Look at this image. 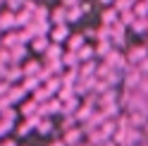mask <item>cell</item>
I'll use <instances>...</instances> for the list:
<instances>
[{"mask_svg":"<svg viewBox=\"0 0 148 146\" xmlns=\"http://www.w3.org/2000/svg\"><path fill=\"white\" fill-rule=\"evenodd\" d=\"M124 58H127V62H132V67H136L138 62H143V60L148 58V48H146L143 43H141V45H134V48L129 50Z\"/></svg>","mask_w":148,"mask_h":146,"instance_id":"cell-1","label":"cell"},{"mask_svg":"<svg viewBox=\"0 0 148 146\" xmlns=\"http://www.w3.org/2000/svg\"><path fill=\"white\" fill-rule=\"evenodd\" d=\"M84 129L81 127H74V129H69V132H64V146H81L84 144Z\"/></svg>","mask_w":148,"mask_h":146,"instance_id":"cell-2","label":"cell"},{"mask_svg":"<svg viewBox=\"0 0 148 146\" xmlns=\"http://www.w3.org/2000/svg\"><path fill=\"white\" fill-rule=\"evenodd\" d=\"M69 39V24H58V26H53L50 29V43H62V41H67Z\"/></svg>","mask_w":148,"mask_h":146,"instance_id":"cell-3","label":"cell"},{"mask_svg":"<svg viewBox=\"0 0 148 146\" xmlns=\"http://www.w3.org/2000/svg\"><path fill=\"white\" fill-rule=\"evenodd\" d=\"M12 29H17V14L14 12H0V31H5V34H10Z\"/></svg>","mask_w":148,"mask_h":146,"instance_id":"cell-4","label":"cell"},{"mask_svg":"<svg viewBox=\"0 0 148 146\" xmlns=\"http://www.w3.org/2000/svg\"><path fill=\"white\" fill-rule=\"evenodd\" d=\"M0 43H3V48H5V50H14V48H19V45H24L22 39H19V31H10V34H5L3 39H0Z\"/></svg>","mask_w":148,"mask_h":146,"instance_id":"cell-5","label":"cell"},{"mask_svg":"<svg viewBox=\"0 0 148 146\" xmlns=\"http://www.w3.org/2000/svg\"><path fill=\"white\" fill-rule=\"evenodd\" d=\"M100 19H103V26H115L119 22V12L115 10V7H108V10H103Z\"/></svg>","mask_w":148,"mask_h":146,"instance_id":"cell-6","label":"cell"},{"mask_svg":"<svg viewBox=\"0 0 148 146\" xmlns=\"http://www.w3.org/2000/svg\"><path fill=\"white\" fill-rule=\"evenodd\" d=\"M67 45H69V53H79V50L86 45L84 34H74V36H69V39H67Z\"/></svg>","mask_w":148,"mask_h":146,"instance_id":"cell-7","label":"cell"},{"mask_svg":"<svg viewBox=\"0 0 148 146\" xmlns=\"http://www.w3.org/2000/svg\"><path fill=\"white\" fill-rule=\"evenodd\" d=\"M50 48V39L48 36H36V39H31V50L34 53H45Z\"/></svg>","mask_w":148,"mask_h":146,"instance_id":"cell-8","label":"cell"},{"mask_svg":"<svg viewBox=\"0 0 148 146\" xmlns=\"http://www.w3.org/2000/svg\"><path fill=\"white\" fill-rule=\"evenodd\" d=\"M24 77H38L41 74V62L38 60H26V65L22 67Z\"/></svg>","mask_w":148,"mask_h":146,"instance_id":"cell-9","label":"cell"},{"mask_svg":"<svg viewBox=\"0 0 148 146\" xmlns=\"http://www.w3.org/2000/svg\"><path fill=\"white\" fill-rule=\"evenodd\" d=\"M62 67L79 70V55H77V53H64V55H62Z\"/></svg>","mask_w":148,"mask_h":146,"instance_id":"cell-10","label":"cell"},{"mask_svg":"<svg viewBox=\"0 0 148 146\" xmlns=\"http://www.w3.org/2000/svg\"><path fill=\"white\" fill-rule=\"evenodd\" d=\"M62 55H64V53H62V48H60L58 43H50V48L45 50V60H48V62H55V60H62Z\"/></svg>","mask_w":148,"mask_h":146,"instance_id":"cell-11","label":"cell"},{"mask_svg":"<svg viewBox=\"0 0 148 146\" xmlns=\"http://www.w3.org/2000/svg\"><path fill=\"white\" fill-rule=\"evenodd\" d=\"M134 17L136 19H148V3L146 0H136V5H134Z\"/></svg>","mask_w":148,"mask_h":146,"instance_id":"cell-12","label":"cell"},{"mask_svg":"<svg viewBox=\"0 0 148 146\" xmlns=\"http://www.w3.org/2000/svg\"><path fill=\"white\" fill-rule=\"evenodd\" d=\"M38 108H41V105H38V103H36L34 98H31L29 103L19 105V113H22V115H26V117H34V115H38Z\"/></svg>","mask_w":148,"mask_h":146,"instance_id":"cell-13","label":"cell"},{"mask_svg":"<svg viewBox=\"0 0 148 146\" xmlns=\"http://www.w3.org/2000/svg\"><path fill=\"white\" fill-rule=\"evenodd\" d=\"M96 43H98V45H96V55H98V58H108L110 53L115 50L110 41H96Z\"/></svg>","mask_w":148,"mask_h":146,"instance_id":"cell-14","label":"cell"},{"mask_svg":"<svg viewBox=\"0 0 148 146\" xmlns=\"http://www.w3.org/2000/svg\"><path fill=\"white\" fill-rule=\"evenodd\" d=\"M24 96H26V91H24L22 86H12L10 94H7L5 98H7V101H10V105H12V103H19V98H24Z\"/></svg>","mask_w":148,"mask_h":146,"instance_id":"cell-15","label":"cell"},{"mask_svg":"<svg viewBox=\"0 0 148 146\" xmlns=\"http://www.w3.org/2000/svg\"><path fill=\"white\" fill-rule=\"evenodd\" d=\"M53 22H55V26L58 24H67V7H55L53 10Z\"/></svg>","mask_w":148,"mask_h":146,"instance_id":"cell-16","label":"cell"},{"mask_svg":"<svg viewBox=\"0 0 148 146\" xmlns=\"http://www.w3.org/2000/svg\"><path fill=\"white\" fill-rule=\"evenodd\" d=\"M43 89L48 91V94H55V91L60 94V89H62V79H60V77H50L48 81H45V86H43Z\"/></svg>","mask_w":148,"mask_h":146,"instance_id":"cell-17","label":"cell"},{"mask_svg":"<svg viewBox=\"0 0 148 146\" xmlns=\"http://www.w3.org/2000/svg\"><path fill=\"white\" fill-rule=\"evenodd\" d=\"M77 55H79V62H88L91 58L96 55V48H93V45H88V43H86L84 48H81V50L77 53Z\"/></svg>","mask_w":148,"mask_h":146,"instance_id":"cell-18","label":"cell"},{"mask_svg":"<svg viewBox=\"0 0 148 146\" xmlns=\"http://www.w3.org/2000/svg\"><path fill=\"white\" fill-rule=\"evenodd\" d=\"M24 91H38L41 89V79L38 77H26L24 79V84H22Z\"/></svg>","mask_w":148,"mask_h":146,"instance_id":"cell-19","label":"cell"},{"mask_svg":"<svg viewBox=\"0 0 148 146\" xmlns=\"http://www.w3.org/2000/svg\"><path fill=\"white\" fill-rule=\"evenodd\" d=\"M129 29H132L134 34H138V36H141V34H148V19H134V24L129 26Z\"/></svg>","mask_w":148,"mask_h":146,"instance_id":"cell-20","label":"cell"},{"mask_svg":"<svg viewBox=\"0 0 148 146\" xmlns=\"http://www.w3.org/2000/svg\"><path fill=\"white\" fill-rule=\"evenodd\" d=\"M36 132H38V134L53 132V120H50V117H41V122H38V127H36Z\"/></svg>","mask_w":148,"mask_h":146,"instance_id":"cell-21","label":"cell"},{"mask_svg":"<svg viewBox=\"0 0 148 146\" xmlns=\"http://www.w3.org/2000/svg\"><path fill=\"white\" fill-rule=\"evenodd\" d=\"M24 3H26V0H5L7 10L14 12V14H17V10H24Z\"/></svg>","mask_w":148,"mask_h":146,"instance_id":"cell-22","label":"cell"},{"mask_svg":"<svg viewBox=\"0 0 148 146\" xmlns=\"http://www.w3.org/2000/svg\"><path fill=\"white\" fill-rule=\"evenodd\" d=\"M60 127H62L64 132H69V129H74V127H77V117H74V115H64V122H62Z\"/></svg>","mask_w":148,"mask_h":146,"instance_id":"cell-23","label":"cell"},{"mask_svg":"<svg viewBox=\"0 0 148 146\" xmlns=\"http://www.w3.org/2000/svg\"><path fill=\"white\" fill-rule=\"evenodd\" d=\"M12 127H14V122H10V120H3V117H0V136H3V134H7V132L12 129Z\"/></svg>","mask_w":148,"mask_h":146,"instance_id":"cell-24","label":"cell"},{"mask_svg":"<svg viewBox=\"0 0 148 146\" xmlns=\"http://www.w3.org/2000/svg\"><path fill=\"white\" fill-rule=\"evenodd\" d=\"M136 67H138V72H141V74H143V77H148V58H146L143 62H138V65H136Z\"/></svg>","mask_w":148,"mask_h":146,"instance_id":"cell-25","label":"cell"},{"mask_svg":"<svg viewBox=\"0 0 148 146\" xmlns=\"http://www.w3.org/2000/svg\"><path fill=\"white\" fill-rule=\"evenodd\" d=\"M0 146H17L14 139H5V141H0Z\"/></svg>","mask_w":148,"mask_h":146,"instance_id":"cell-26","label":"cell"},{"mask_svg":"<svg viewBox=\"0 0 148 146\" xmlns=\"http://www.w3.org/2000/svg\"><path fill=\"white\" fill-rule=\"evenodd\" d=\"M98 3H103V5H110V7H112V5H115V0H98Z\"/></svg>","mask_w":148,"mask_h":146,"instance_id":"cell-27","label":"cell"},{"mask_svg":"<svg viewBox=\"0 0 148 146\" xmlns=\"http://www.w3.org/2000/svg\"><path fill=\"white\" fill-rule=\"evenodd\" d=\"M50 146H64V141H62V139H58V141H53Z\"/></svg>","mask_w":148,"mask_h":146,"instance_id":"cell-28","label":"cell"},{"mask_svg":"<svg viewBox=\"0 0 148 146\" xmlns=\"http://www.w3.org/2000/svg\"><path fill=\"white\" fill-rule=\"evenodd\" d=\"M146 3H148V0H146Z\"/></svg>","mask_w":148,"mask_h":146,"instance_id":"cell-29","label":"cell"}]
</instances>
